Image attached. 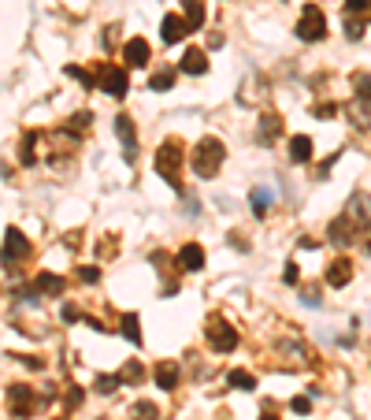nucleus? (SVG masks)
<instances>
[{
	"label": "nucleus",
	"mask_w": 371,
	"mask_h": 420,
	"mask_svg": "<svg viewBox=\"0 0 371 420\" xmlns=\"http://www.w3.org/2000/svg\"><path fill=\"white\" fill-rule=\"evenodd\" d=\"M223 156H227V149H223L219 138H201L193 145V171H197L201 179H212L223 164Z\"/></svg>",
	"instance_id": "obj_1"
},
{
	"label": "nucleus",
	"mask_w": 371,
	"mask_h": 420,
	"mask_svg": "<svg viewBox=\"0 0 371 420\" xmlns=\"http://www.w3.org/2000/svg\"><path fill=\"white\" fill-rule=\"evenodd\" d=\"M156 171L164 175V179L175 186V190H182V183H179V171H182V145L179 141H164L156 149Z\"/></svg>",
	"instance_id": "obj_2"
},
{
	"label": "nucleus",
	"mask_w": 371,
	"mask_h": 420,
	"mask_svg": "<svg viewBox=\"0 0 371 420\" xmlns=\"http://www.w3.org/2000/svg\"><path fill=\"white\" fill-rule=\"evenodd\" d=\"M297 38H301V41H323V38H327V19H323V11H319L316 4H309V8L301 11Z\"/></svg>",
	"instance_id": "obj_3"
},
{
	"label": "nucleus",
	"mask_w": 371,
	"mask_h": 420,
	"mask_svg": "<svg viewBox=\"0 0 371 420\" xmlns=\"http://www.w3.org/2000/svg\"><path fill=\"white\" fill-rule=\"evenodd\" d=\"M208 346H212L216 353H231L238 346V331L227 324V320L212 316V320H208Z\"/></svg>",
	"instance_id": "obj_4"
},
{
	"label": "nucleus",
	"mask_w": 371,
	"mask_h": 420,
	"mask_svg": "<svg viewBox=\"0 0 371 420\" xmlns=\"http://www.w3.org/2000/svg\"><path fill=\"white\" fill-rule=\"evenodd\" d=\"M26 257H30V242H26V235L15 231V227H8V231H4V264L11 268L15 261H26Z\"/></svg>",
	"instance_id": "obj_5"
},
{
	"label": "nucleus",
	"mask_w": 371,
	"mask_h": 420,
	"mask_svg": "<svg viewBox=\"0 0 371 420\" xmlns=\"http://www.w3.org/2000/svg\"><path fill=\"white\" fill-rule=\"evenodd\" d=\"M345 220L353 223V227H371V198L367 193H353L349 205H345Z\"/></svg>",
	"instance_id": "obj_6"
},
{
	"label": "nucleus",
	"mask_w": 371,
	"mask_h": 420,
	"mask_svg": "<svg viewBox=\"0 0 371 420\" xmlns=\"http://www.w3.org/2000/svg\"><path fill=\"white\" fill-rule=\"evenodd\" d=\"M345 116H349V123L357 126V131H367L371 126V93H357L353 101L345 104Z\"/></svg>",
	"instance_id": "obj_7"
},
{
	"label": "nucleus",
	"mask_w": 371,
	"mask_h": 420,
	"mask_svg": "<svg viewBox=\"0 0 371 420\" xmlns=\"http://www.w3.org/2000/svg\"><path fill=\"white\" fill-rule=\"evenodd\" d=\"M116 134H119V141H123V156L131 160H138V134H134V123H131V116H116Z\"/></svg>",
	"instance_id": "obj_8"
},
{
	"label": "nucleus",
	"mask_w": 371,
	"mask_h": 420,
	"mask_svg": "<svg viewBox=\"0 0 371 420\" xmlns=\"http://www.w3.org/2000/svg\"><path fill=\"white\" fill-rule=\"evenodd\" d=\"M101 86H104V93H111V97H126V93H131V78H126L123 68H104Z\"/></svg>",
	"instance_id": "obj_9"
},
{
	"label": "nucleus",
	"mask_w": 371,
	"mask_h": 420,
	"mask_svg": "<svg viewBox=\"0 0 371 420\" xmlns=\"http://www.w3.org/2000/svg\"><path fill=\"white\" fill-rule=\"evenodd\" d=\"M186 34H189L186 19H179V15H164V23H160V38H164V45H179Z\"/></svg>",
	"instance_id": "obj_10"
},
{
	"label": "nucleus",
	"mask_w": 371,
	"mask_h": 420,
	"mask_svg": "<svg viewBox=\"0 0 371 420\" xmlns=\"http://www.w3.org/2000/svg\"><path fill=\"white\" fill-rule=\"evenodd\" d=\"M8 402H11V409L19 416H26L30 409H34V391H30L26 383H11L8 387Z\"/></svg>",
	"instance_id": "obj_11"
},
{
	"label": "nucleus",
	"mask_w": 371,
	"mask_h": 420,
	"mask_svg": "<svg viewBox=\"0 0 371 420\" xmlns=\"http://www.w3.org/2000/svg\"><path fill=\"white\" fill-rule=\"evenodd\" d=\"M123 60H126V68H145V63H149V41L131 38L123 45Z\"/></svg>",
	"instance_id": "obj_12"
},
{
	"label": "nucleus",
	"mask_w": 371,
	"mask_h": 420,
	"mask_svg": "<svg viewBox=\"0 0 371 420\" xmlns=\"http://www.w3.org/2000/svg\"><path fill=\"white\" fill-rule=\"evenodd\" d=\"M179 268L182 271H201L204 268V249L197 246V242H189V246L179 249Z\"/></svg>",
	"instance_id": "obj_13"
},
{
	"label": "nucleus",
	"mask_w": 371,
	"mask_h": 420,
	"mask_svg": "<svg viewBox=\"0 0 371 420\" xmlns=\"http://www.w3.org/2000/svg\"><path fill=\"white\" fill-rule=\"evenodd\" d=\"M312 138L309 134H294V138H289V160H294V164H309V160H312Z\"/></svg>",
	"instance_id": "obj_14"
},
{
	"label": "nucleus",
	"mask_w": 371,
	"mask_h": 420,
	"mask_svg": "<svg viewBox=\"0 0 371 420\" xmlns=\"http://www.w3.org/2000/svg\"><path fill=\"white\" fill-rule=\"evenodd\" d=\"M349 279H353V261H349V257H338V261H331L327 283H331V286H345Z\"/></svg>",
	"instance_id": "obj_15"
},
{
	"label": "nucleus",
	"mask_w": 371,
	"mask_h": 420,
	"mask_svg": "<svg viewBox=\"0 0 371 420\" xmlns=\"http://www.w3.org/2000/svg\"><path fill=\"white\" fill-rule=\"evenodd\" d=\"M156 383H160V391H175V387H179V365H175V361H160Z\"/></svg>",
	"instance_id": "obj_16"
},
{
	"label": "nucleus",
	"mask_w": 371,
	"mask_h": 420,
	"mask_svg": "<svg viewBox=\"0 0 371 420\" xmlns=\"http://www.w3.org/2000/svg\"><path fill=\"white\" fill-rule=\"evenodd\" d=\"M182 71H186V75H204V71H208V56H204V48H186V56H182Z\"/></svg>",
	"instance_id": "obj_17"
},
{
	"label": "nucleus",
	"mask_w": 371,
	"mask_h": 420,
	"mask_svg": "<svg viewBox=\"0 0 371 420\" xmlns=\"http://www.w3.org/2000/svg\"><path fill=\"white\" fill-rule=\"evenodd\" d=\"M353 223L345 220V216H338V220H331V227H327V235H331V242L334 246H349V238H353Z\"/></svg>",
	"instance_id": "obj_18"
},
{
	"label": "nucleus",
	"mask_w": 371,
	"mask_h": 420,
	"mask_svg": "<svg viewBox=\"0 0 371 420\" xmlns=\"http://www.w3.org/2000/svg\"><path fill=\"white\" fill-rule=\"evenodd\" d=\"M279 131H282V119L267 112V116H260V131H256V138H260L264 145H271V141L279 138Z\"/></svg>",
	"instance_id": "obj_19"
},
{
	"label": "nucleus",
	"mask_w": 371,
	"mask_h": 420,
	"mask_svg": "<svg viewBox=\"0 0 371 420\" xmlns=\"http://www.w3.org/2000/svg\"><path fill=\"white\" fill-rule=\"evenodd\" d=\"M182 11H186V23H189V30L204 26V4H201V0H182Z\"/></svg>",
	"instance_id": "obj_20"
},
{
	"label": "nucleus",
	"mask_w": 371,
	"mask_h": 420,
	"mask_svg": "<svg viewBox=\"0 0 371 420\" xmlns=\"http://www.w3.org/2000/svg\"><path fill=\"white\" fill-rule=\"evenodd\" d=\"M227 383L234 387V391H256V376L245 372V368H234V372L227 376Z\"/></svg>",
	"instance_id": "obj_21"
},
{
	"label": "nucleus",
	"mask_w": 371,
	"mask_h": 420,
	"mask_svg": "<svg viewBox=\"0 0 371 420\" xmlns=\"http://www.w3.org/2000/svg\"><path fill=\"white\" fill-rule=\"evenodd\" d=\"M345 15L349 19H371V0H345Z\"/></svg>",
	"instance_id": "obj_22"
},
{
	"label": "nucleus",
	"mask_w": 371,
	"mask_h": 420,
	"mask_svg": "<svg viewBox=\"0 0 371 420\" xmlns=\"http://www.w3.org/2000/svg\"><path fill=\"white\" fill-rule=\"evenodd\" d=\"M123 335L131 338L134 346H141V320H138L134 313H126V316H123Z\"/></svg>",
	"instance_id": "obj_23"
},
{
	"label": "nucleus",
	"mask_w": 371,
	"mask_h": 420,
	"mask_svg": "<svg viewBox=\"0 0 371 420\" xmlns=\"http://www.w3.org/2000/svg\"><path fill=\"white\" fill-rule=\"evenodd\" d=\"M175 86V71H156L153 78H149V90L153 93H164V90H171Z\"/></svg>",
	"instance_id": "obj_24"
},
{
	"label": "nucleus",
	"mask_w": 371,
	"mask_h": 420,
	"mask_svg": "<svg viewBox=\"0 0 371 420\" xmlns=\"http://www.w3.org/2000/svg\"><path fill=\"white\" fill-rule=\"evenodd\" d=\"M41 294H63V279L60 276H38V283H34Z\"/></svg>",
	"instance_id": "obj_25"
},
{
	"label": "nucleus",
	"mask_w": 371,
	"mask_h": 420,
	"mask_svg": "<svg viewBox=\"0 0 371 420\" xmlns=\"http://www.w3.org/2000/svg\"><path fill=\"white\" fill-rule=\"evenodd\" d=\"M119 383H123L119 376H96L93 391H96V394H116V391H119Z\"/></svg>",
	"instance_id": "obj_26"
},
{
	"label": "nucleus",
	"mask_w": 371,
	"mask_h": 420,
	"mask_svg": "<svg viewBox=\"0 0 371 420\" xmlns=\"http://www.w3.org/2000/svg\"><path fill=\"white\" fill-rule=\"evenodd\" d=\"M119 379H123V383H141V379H145V368H141L138 361H126L123 372H119Z\"/></svg>",
	"instance_id": "obj_27"
},
{
	"label": "nucleus",
	"mask_w": 371,
	"mask_h": 420,
	"mask_svg": "<svg viewBox=\"0 0 371 420\" xmlns=\"http://www.w3.org/2000/svg\"><path fill=\"white\" fill-rule=\"evenodd\" d=\"M34 141H38V134H26V138H23V164H26V168H34V164H38Z\"/></svg>",
	"instance_id": "obj_28"
},
{
	"label": "nucleus",
	"mask_w": 371,
	"mask_h": 420,
	"mask_svg": "<svg viewBox=\"0 0 371 420\" xmlns=\"http://www.w3.org/2000/svg\"><path fill=\"white\" fill-rule=\"evenodd\" d=\"M267 205H271V193L267 190H253V212L256 216H267Z\"/></svg>",
	"instance_id": "obj_29"
},
{
	"label": "nucleus",
	"mask_w": 371,
	"mask_h": 420,
	"mask_svg": "<svg viewBox=\"0 0 371 420\" xmlns=\"http://www.w3.org/2000/svg\"><path fill=\"white\" fill-rule=\"evenodd\" d=\"M63 75H67V78H78L82 86H93V75L82 71V68H74V63H67V68H63Z\"/></svg>",
	"instance_id": "obj_30"
},
{
	"label": "nucleus",
	"mask_w": 371,
	"mask_h": 420,
	"mask_svg": "<svg viewBox=\"0 0 371 420\" xmlns=\"http://www.w3.org/2000/svg\"><path fill=\"white\" fill-rule=\"evenodd\" d=\"M134 416H138V420H156L160 413H156L153 402H138V406H134Z\"/></svg>",
	"instance_id": "obj_31"
},
{
	"label": "nucleus",
	"mask_w": 371,
	"mask_h": 420,
	"mask_svg": "<svg viewBox=\"0 0 371 420\" xmlns=\"http://www.w3.org/2000/svg\"><path fill=\"white\" fill-rule=\"evenodd\" d=\"M345 30H349L353 41H360L364 38V19H349V15H345Z\"/></svg>",
	"instance_id": "obj_32"
},
{
	"label": "nucleus",
	"mask_w": 371,
	"mask_h": 420,
	"mask_svg": "<svg viewBox=\"0 0 371 420\" xmlns=\"http://www.w3.org/2000/svg\"><path fill=\"white\" fill-rule=\"evenodd\" d=\"M353 86H357V93H371V75L357 71V75H353Z\"/></svg>",
	"instance_id": "obj_33"
},
{
	"label": "nucleus",
	"mask_w": 371,
	"mask_h": 420,
	"mask_svg": "<svg viewBox=\"0 0 371 420\" xmlns=\"http://www.w3.org/2000/svg\"><path fill=\"white\" fill-rule=\"evenodd\" d=\"M78 279H82V283H96V279H101V268H93V264L78 268Z\"/></svg>",
	"instance_id": "obj_34"
},
{
	"label": "nucleus",
	"mask_w": 371,
	"mask_h": 420,
	"mask_svg": "<svg viewBox=\"0 0 371 420\" xmlns=\"http://www.w3.org/2000/svg\"><path fill=\"white\" fill-rule=\"evenodd\" d=\"M82 398H86V394H82V387H71V391H67V406L78 409V406H82Z\"/></svg>",
	"instance_id": "obj_35"
},
{
	"label": "nucleus",
	"mask_w": 371,
	"mask_h": 420,
	"mask_svg": "<svg viewBox=\"0 0 371 420\" xmlns=\"http://www.w3.org/2000/svg\"><path fill=\"white\" fill-rule=\"evenodd\" d=\"M289 409H294V413H301V416H304V413H309V409H312V402H309V398H304V394H301V398H294V402H289Z\"/></svg>",
	"instance_id": "obj_36"
},
{
	"label": "nucleus",
	"mask_w": 371,
	"mask_h": 420,
	"mask_svg": "<svg viewBox=\"0 0 371 420\" xmlns=\"http://www.w3.org/2000/svg\"><path fill=\"white\" fill-rule=\"evenodd\" d=\"M63 320H67V324H74V320H82V313L74 309V305H63V313H60Z\"/></svg>",
	"instance_id": "obj_37"
},
{
	"label": "nucleus",
	"mask_w": 371,
	"mask_h": 420,
	"mask_svg": "<svg viewBox=\"0 0 371 420\" xmlns=\"http://www.w3.org/2000/svg\"><path fill=\"white\" fill-rule=\"evenodd\" d=\"M334 112H338L334 104H316V116H319V119H331V116H334Z\"/></svg>",
	"instance_id": "obj_38"
},
{
	"label": "nucleus",
	"mask_w": 371,
	"mask_h": 420,
	"mask_svg": "<svg viewBox=\"0 0 371 420\" xmlns=\"http://www.w3.org/2000/svg\"><path fill=\"white\" fill-rule=\"evenodd\" d=\"M282 279H286V283H297V279H301V276H297V264H286V271H282Z\"/></svg>",
	"instance_id": "obj_39"
},
{
	"label": "nucleus",
	"mask_w": 371,
	"mask_h": 420,
	"mask_svg": "<svg viewBox=\"0 0 371 420\" xmlns=\"http://www.w3.org/2000/svg\"><path fill=\"white\" fill-rule=\"evenodd\" d=\"M304 301H309L312 309H316V305H319V290H316V286H309V290H304Z\"/></svg>",
	"instance_id": "obj_40"
},
{
	"label": "nucleus",
	"mask_w": 371,
	"mask_h": 420,
	"mask_svg": "<svg viewBox=\"0 0 371 420\" xmlns=\"http://www.w3.org/2000/svg\"><path fill=\"white\" fill-rule=\"evenodd\" d=\"M89 119H93V116H89V112H78V116H74V119H71V126H86V123H89Z\"/></svg>",
	"instance_id": "obj_41"
},
{
	"label": "nucleus",
	"mask_w": 371,
	"mask_h": 420,
	"mask_svg": "<svg viewBox=\"0 0 371 420\" xmlns=\"http://www.w3.org/2000/svg\"><path fill=\"white\" fill-rule=\"evenodd\" d=\"M260 420H279V416H260Z\"/></svg>",
	"instance_id": "obj_42"
}]
</instances>
